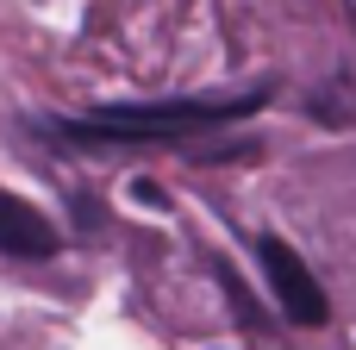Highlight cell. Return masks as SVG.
<instances>
[{
	"instance_id": "cell-1",
	"label": "cell",
	"mask_w": 356,
	"mask_h": 350,
	"mask_svg": "<svg viewBox=\"0 0 356 350\" xmlns=\"http://www.w3.org/2000/svg\"><path fill=\"white\" fill-rule=\"evenodd\" d=\"M263 88L250 94H181V100H125V106H100L88 119H38V132L63 150L100 157L113 144H188L200 132L238 125L250 113H263Z\"/></svg>"
},
{
	"instance_id": "cell-4",
	"label": "cell",
	"mask_w": 356,
	"mask_h": 350,
	"mask_svg": "<svg viewBox=\"0 0 356 350\" xmlns=\"http://www.w3.org/2000/svg\"><path fill=\"white\" fill-rule=\"evenodd\" d=\"M213 276H219V282H225V294H232V313H238V326H244V332H257V326H263V319H257V307H250V288H244V282H238V269H232V263H225V257H219V263H213Z\"/></svg>"
},
{
	"instance_id": "cell-3",
	"label": "cell",
	"mask_w": 356,
	"mask_h": 350,
	"mask_svg": "<svg viewBox=\"0 0 356 350\" xmlns=\"http://www.w3.org/2000/svg\"><path fill=\"white\" fill-rule=\"evenodd\" d=\"M56 250H63L56 225H50L31 200H19V194H6V188H0V257L44 263V257H56Z\"/></svg>"
},
{
	"instance_id": "cell-2",
	"label": "cell",
	"mask_w": 356,
	"mask_h": 350,
	"mask_svg": "<svg viewBox=\"0 0 356 350\" xmlns=\"http://www.w3.org/2000/svg\"><path fill=\"white\" fill-rule=\"evenodd\" d=\"M257 263H263V276H269V288H275V301H282V313L294 326H325L332 319L325 288L313 282V269L300 263V250H288L282 238H263L257 244Z\"/></svg>"
}]
</instances>
